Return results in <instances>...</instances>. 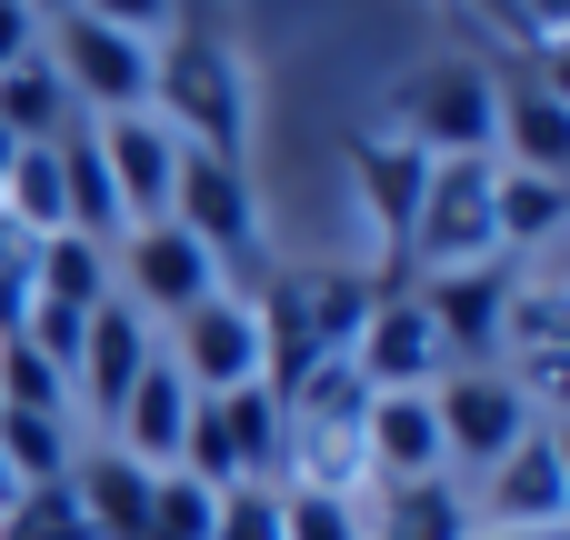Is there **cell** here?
<instances>
[{"instance_id": "6da1fadb", "label": "cell", "mask_w": 570, "mask_h": 540, "mask_svg": "<svg viewBox=\"0 0 570 540\" xmlns=\"http://www.w3.org/2000/svg\"><path fill=\"white\" fill-rule=\"evenodd\" d=\"M150 120L170 130V140H190V150H210V160H240V140H250V90H240V60H230V30H220V10L210 0H180L170 10V30L150 40Z\"/></svg>"}, {"instance_id": "7a4b0ae2", "label": "cell", "mask_w": 570, "mask_h": 540, "mask_svg": "<svg viewBox=\"0 0 570 540\" xmlns=\"http://www.w3.org/2000/svg\"><path fill=\"white\" fill-rule=\"evenodd\" d=\"M170 230H190L210 251V271H220L230 301H261L271 240H261V210H250V170L240 160H210V150L180 140V160H170Z\"/></svg>"}, {"instance_id": "3957f363", "label": "cell", "mask_w": 570, "mask_h": 540, "mask_svg": "<svg viewBox=\"0 0 570 540\" xmlns=\"http://www.w3.org/2000/svg\"><path fill=\"white\" fill-rule=\"evenodd\" d=\"M281 441H291V421H281V401L250 381V391H190V431H180V471L200 481V491H240V481H271L281 471Z\"/></svg>"}, {"instance_id": "277c9868", "label": "cell", "mask_w": 570, "mask_h": 540, "mask_svg": "<svg viewBox=\"0 0 570 540\" xmlns=\"http://www.w3.org/2000/svg\"><path fill=\"white\" fill-rule=\"evenodd\" d=\"M40 60L60 70V90H70V110L90 120H110V110H150V40H130V30H110V20H90V10H60L50 30H40Z\"/></svg>"}, {"instance_id": "5b68a950", "label": "cell", "mask_w": 570, "mask_h": 540, "mask_svg": "<svg viewBox=\"0 0 570 540\" xmlns=\"http://www.w3.org/2000/svg\"><path fill=\"white\" fill-rule=\"evenodd\" d=\"M491 180L501 160H431V190H421V220H411V251L401 271H481L501 261V220H491Z\"/></svg>"}, {"instance_id": "8992f818", "label": "cell", "mask_w": 570, "mask_h": 540, "mask_svg": "<svg viewBox=\"0 0 570 540\" xmlns=\"http://www.w3.org/2000/svg\"><path fill=\"white\" fill-rule=\"evenodd\" d=\"M391 110H401L391 140H411L421 160H501V150H491V70H471V60L411 70V80L391 90Z\"/></svg>"}, {"instance_id": "52a82bcc", "label": "cell", "mask_w": 570, "mask_h": 540, "mask_svg": "<svg viewBox=\"0 0 570 540\" xmlns=\"http://www.w3.org/2000/svg\"><path fill=\"white\" fill-rule=\"evenodd\" d=\"M210 291H220V271H210V251H200L190 230L140 220V230L110 240V301H130L140 321H180V311H200Z\"/></svg>"}, {"instance_id": "ba28073f", "label": "cell", "mask_w": 570, "mask_h": 540, "mask_svg": "<svg viewBox=\"0 0 570 540\" xmlns=\"http://www.w3.org/2000/svg\"><path fill=\"white\" fill-rule=\"evenodd\" d=\"M471 521L491 531H561L570 521V461H561V421H531L471 491Z\"/></svg>"}, {"instance_id": "9c48e42d", "label": "cell", "mask_w": 570, "mask_h": 540, "mask_svg": "<svg viewBox=\"0 0 570 540\" xmlns=\"http://www.w3.org/2000/svg\"><path fill=\"white\" fill-rule=\"evenodd\" d=\"M431 421H441V461H461L471 481L531 431V401L511 371H441L431 381Z\"/></svg>"}, {"instance_id": "30bf717a", "label": "cell", "mask_w": 570, "mask_h": 540, "mask_svg": "<svg viewBox=\"0 0 570 540\" xmlns=\"http://www.w3.org/2000/svg\"><path fill=\"white\" fill-rule=\"evenodd\" d=\"M511 281H521V261H481V271H431V281H421V311H431L451 371H501Z\"/></svg>"}, {"instance_id": "8fae6325", "label": "cell", "mask_w": 570, "mask_h": 540, "mask_svg": "<svg viewBox=\"0 0 570 540\" xmlns=\"http://www.w3.org/2000/svg\"><path fill=\"white\" fill-rule=\"evenodd\" d=\"M351 371H361L371 391H431V381L451 371V361H441V331H431V311H421V291H411L401 271H381V311L361 321Z\"/></svg>"}, {"instance_id": "7c38bea8", "label": "cell", "mask_w": 570, "mask_h": 540, "mask_svg": "<svg viewBox=\"0 0 570 540\" xmlns=\"http://www.w3.org/2000/svg\"><path fill=\"white\" fill-rule=\"evenodd\" d=\"M501 140H511L501 170H541V180L570 170V110H561L551 60H511V70L491 80V150H501Z\"/></svg>"}, {"instance_id": "4fadbf2b", "label": "cell", "mask_w": 570, "mask_h": 540, "mask_svg": "<svg viewBox=\"0 0 570 540\" xmlns=\"http://www.w3.org/2000/svg\"><path fill=\"white\" fill-rule=\"evenodd\" d=\"M170 371L210 401V391H250L261 381V321H250V301H230V291H210L200 311H180L170 321Z\"/></svg>"}, {"instance_id": "5bb4252c", "label": "cell", "mask_w": 570, "mask_h": 540, "mask_svg": "<svg viewBox=\"0 0 570 540\" xmlns=\"http://www.w3.org/2000/svg\"><path fill=\"white\" fill-rule=\"evenodd\" d=\"M150 351H160V341H150V321H140L130 301H100V311H90V331H80V361H70V411H90V421L110 431Z\"/></svg>"}, {"instance_id": "9a60e30c", "label": "cell", "mask_w": 570, "mask_h": 540, "mask_svg": "<svg viewBox=\"0 0 570 540\" xmlns=\"http://www.w3.org/2000/svg\"><path fill=\"white\" fill-rule=\"evenodd\" d=\"M90 130H100L120 220H130V230H140V220H170V160H180V140H170L150 110H110V120H90Z\"/></svg>"}, {"instance_id": "2e32d148", "label": "cell", "mask_w": 570, "mask_h": 540, "mask_svg": "<svg viewBox=\"0 0 570 540\" xmlns=\"http://www.w3.org/2000/svg\"><path fill=\"white\" fill-rule=\"evenodd\" d=\"M180 431H190V381L170 371V351H150L120 421H110V451H130L140 471H180Z\"/></svg>"}, {"instance_id": "e0dca14e", "label": "cell", "mask_w": 570, "mask_h": 540, "mask_svg": "<svg viewBox=\"0 0 570 540\" xmlns=\"http://www.w3.org/2000/svg\"><path fill=\"white\" fill-rule=\"evenodd\" d=\"M361 461L401 491V481H441V421H431V391H371V421H361Z\"/></svg>"}, {"instance_id": "ac0fdd59", "label": "cell", "mask_w": 570, "mask_h": 540, "mask_svg": "<svg viewBox=\"0 0 570 540\" xmlns=\"http://www.w3.org/2000/svg\"><path fill=\"white\" fill-rule=\"evenodd\" d=\"M351 170H361L371 220H381V240H391V261H381V271H401L411 220H421V190H431V160H421L411 140H351Z\"/></svg>"}, {"instance_id": "d6986e66", "label": "cell", "mask_w": 570, "mask_h": 540, "mask_svg": "<svg viewBox=\"0 0 570 540\" xmlns=\"http://www.w3.org/2000/svg\"><path fill=\"white\" fill-rule=\"evenodd\" d=\"M50 160H60V210H70V230L80 240H120L130 220H120V190H110V160H100V130L90 120H70L60 140H50Z\"/></svg>"}, {"instance_id": "ffe728a7", "label": "cell", "mask_w": 570, "mask_h": 540, "mask_svg": "<svg viewBox=\"0 0 570 540\" xmlns=\"http://www.w3.org/2000/svg\"><path fill=\"white\" fill-rule=\"evenodd\" d=\"M150 481H160V471H140L130 451H90V461H70V491H80L90 540H140V521H150Z\"/></svg>"}, {"instance_id": "44dd1931", "label": "cell", "mask_w": 570, "mask_h": 540, "mask_svg": "<svg viewBox=\"0 0 570 540\" xmlns=\"http://www.w3.org/2000/svg\"><path fill=\"white\" fill-rule=\"evenodd\" d=\"M471 491L441 471V481H401L381 511H361V540H471Z\"/></svg>"}, {"instance_id": "7402d4cb", "label": "cell", "mask_w": 570, "mask_h": 540, "mask_svg": "<svg viewBox=\"0 0 570 540\" xmlns=\"http://www.w3.org/2000/svg\"><path fill=\"white\" fill-rule=\"evenodd\" d=\"M371 311H381V271H321V281H301V321H311V341L341 351V361H351V341H361Z\"/></svg>"}, {"instance_id": "603a6c76", "label": "cell", "mask_w": 570, "mask_h": 540, "mask_svg": "<svg viewBox=\"0 0 570 540\" xmlns=\"http://www.w3.org/2000/svg\"><path fill=\"white\" fill-rule=\"evenodd\" d=\"M70 120H80V110H70V90H60V70H50L40 50H30L20 70H0V130H10L20 150H30V140H60Z\"/></svg>"}, {"instance_id": "cb8c5ba5", "label": "cell", "mask_w": 570, "mask_h": 540, "mask_svg": "<svg viewBox=\"0 0 570 540\" xmlns=\"http://www.w3.org/2000/svg\"><path fill=\"white\" fill-rule=\"evenodd\" d=\"M70 421L60 411H0V471H10V491H30V481H70Z\"/></svg>"}, {"instance_id": "d4e9b609", "label": "cell", "mask_w": 570, "mask_h": 540, "mask_svg": "<svg viewBox=\"0 0 570 540\" xmlns=\"http://www.w3.org/2000/svg\"><path fill=\"white\" fill-rule=\"evenodd\" d=\"M491 220H501V261L541 251V240L561 230V180H541V170H501V180H491Z\"/></svg>"}, {"instance_id": "484cf974", "label": "cell", "mask_w": 570, "mask_h": 540, "mask_svg": "<svg viewBox=\"0 0 570 540\" xmlns=\"http://www.w3.org/2000/svg\"><path fill=\"white\" fill-rule=\"evenodd\" d=\"M40 301L50 311H100L110 301V251L80 240V230H50L40 240Z\"/></svg>"}, {"instance_id": "4316f807", "label": "cell", "mask_w": 570, "mask_h": 540, "mask_svg": "<svg viewBox=\"0 0 570 540\" xmlns=\"http://www.w3.org/2000/svg\"><path fill=\"white\" fill-rule=\"evenodd\" d=\"M0 540H90L80 491H70V481H30V491H10V501H0Z\"/></svg>"}, {"instance_id": "83f0119b", "label": "cell", "mask_w": 570, "mask_h": 540, "mask_svg": "<svg viewBox=\"0 0 570 540\" xmlns=\"http://www.w3.org/2000/svg\"><path fill=\"white\" fill-rule=\"evenodd\" d=\"M210 501H220V491H200L190 471H160V481H150V521H140V540H210Z\"/></svg>"}, {"instance_id": "f1b7e54d", "label": "cell", "mask_w": 570, "mask_h": 540, "mask_svg": "<svg viewBox=\"0 0 570 540\" xmlns=\"http://www.w3.org/2000/svg\"><path fill=\"white\" fill-rule=\"evenodd\" d=\"M281 540H361V501H341V491H281Z\"/></svg>"}, {"instance_id": "f546056e", "label": "cell", "mask_w": 570, "mask_h": 540, "mask_svg": "<svg viewBox=\"0 0 570 540\" xmlns=\"http://www.w3.org/2000/svg\"><path fill=\"white\" fill-rule=\"evenodd\" d=\"M210 540H281V491L271 481H240L210 501Z\"/></svg>"}, {"instance_id": "4dcf8cb0", "label": "cell", "mask_w": 570, "mask_h": 540, "mask_svg": "<svg viewBox=\"0 0 570 540\" xmlns=\"http://www.w3.org/2000/svg\"><path fill=\"white\" fill-rule=\"evenodd\" d=\"M70 10H90V20H110V30H130V40H160L180 0H70Z\"/></svg>"}, {"instance_id": "1f68e13d", "label": "cell", "mask_w": 570, "mask_h": 540, "mask_svg": "<svg viewBox=\"0 0 570 540\" xmlns=\"http://www.w3.org/2000/svg\"><path fill=\"white\" fill-rule=\"evenodd\" d=\"M30 50H40V20H30L20 0H0V70H20Z\"/></svg>"}, {"instance_id": "d6a6232c", "label": "cell", "mask_w": 570, "mask_h": 540, "mask_svg": "<svg viewBox=\"0 0 570 540\" xmlns=\"http://www.w3.org/2000/svg\"><path fill=\"white\" fill-rule=\"evenodd\" d=\"M481 10H501V30H521V0H481ZM531 40V30H521Z\"/></svg>"}, {"instance_id": "836d02e7", "label": "cell", "mask_w": 570, "mask_h": 540, "mask_svg": "<svg viewBox=\"0 0 570 540\" xmlns=\"http://www.w3.org/2000/svg\"><path fill=\"white\" fill-rule=\"evenodd\" d=\"M471 540H570V531H471Z\"/></svg>"}, {"instance_id": "e575fe53", "label": "cell", "mask_w": 570, "mask_h": 540, "mask_svg": "<svg viewBox=\"0 0 570 540\" xmlns=\"http://www.w3.org/2000/svg\"><path fill=\"white\" fill-rule=\"evenodd\" d=\"M20 10H30V20H60V10H70V0H20Z\"/></svg>"}, {"instance_id": "d590c367", "label": "cell", "mask_w": 570, "mask_h": 540, "mask_svg": "<svg viewBox=\"0 0 570 540\" xmlns=\"http://www.w3.org/2000/svg\"><path fill=\"white\" fill-rule=\"evenodd\" d=\"M0 501H10V471H0Z\"/></svg>"}]
</instances>
